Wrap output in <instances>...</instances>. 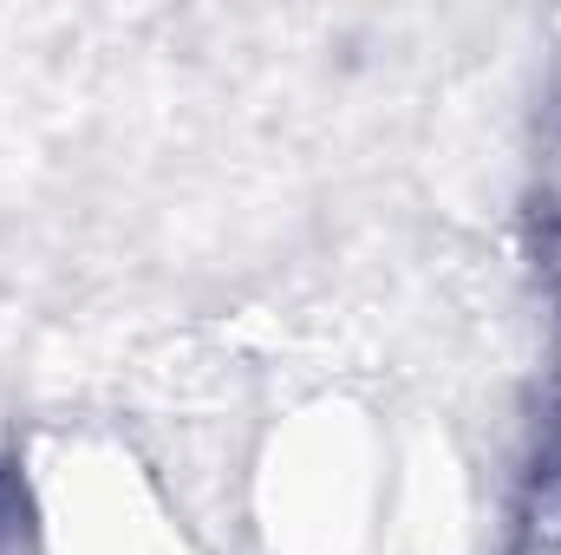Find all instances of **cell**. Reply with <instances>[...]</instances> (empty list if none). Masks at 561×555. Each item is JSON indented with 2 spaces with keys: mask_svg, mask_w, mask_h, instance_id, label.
Wrapping results in <instances>:
<instances>
[{
  "mask_svg": "<svg viewBox=\"0 0 561 555\" xmlns=\"http://www.w3.org/2000/svg\"><path fill=\"white\" fill-rule=\"evenodd\" d=\"M33 510L46 555H190L144 464L105 438L46 444L33 464Z\"/></svg>",
  "mask_w": 561,
  "mask_h": 555,
  "instance_id": "6da1fadb",
  "label": "cell"
},
{
  "mask_svg": "<svg viewBox=\"0 0 561 555\" xmlns=\"http://www.w3.org/2000/svg\"><path fill=\"white\" fill-rule=\"evenodd\" d=\"M307 444H313V457L280 477V510H275V517H287V550H300V555L327 550L333 530H353V497H359V477H353L359 457H353V444L340 438L333 464H327V424H313Z\"/></svg>",
  "mask_w": 561,
  "mask_h": 555,
  "instance_id": "7a4b0ae2",
  "label": "cell"
}]
</instances>
